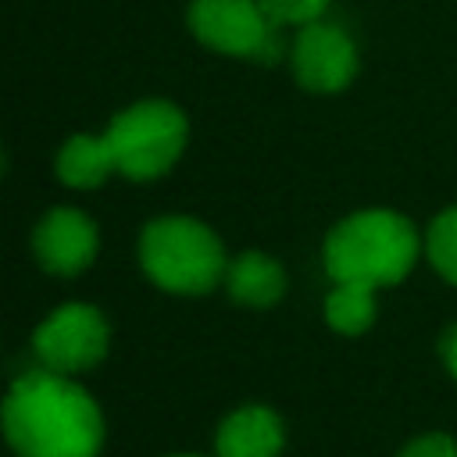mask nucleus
Instances as JSON below:
<instances>
[{
    "mask_svg": "<svg viewBox=\"0 0 457 457\" xmlns=\"http://www.w3.org/2000/svg\"><path fill=\"white\" fill-rule=\"evenodd\" d=\"M0 428L18 457H96L104 418L96 400L50 368L25 371L0 403Z\"/></svg>",
    "mask_w": 457,
    "mask_h": 457,
    "instance_id": "f257e3e1",
    "label": "nucleus"
},
{
    "mask_svg": "<svg viewBox=\"0 0 457 457\" xmlns=\"http://www.w3.org/2000/svg\"><path fill=\"white\" fill-rule=\"evenodd\" d=\"M418 257L421 232L407 214L389 207H364L339 218L321 243V261L332 282H361L371 289L403 282Z\"/></svg>",
    "mask_w": 457,
    "mask_h": 457,
    "instance_id": "f03ea898",
    "label": "nucleus"
},
{
    "mask_svg": "<svg viewBox=\"0 0 457 457\" xmlns=\"http://www.w3.org/2000/svg\"><path fill=\"white\" fill-rule=\"evenodd\" d=\"M139 268L164 293L204 296L225 282L228 253L207 221L164 214L154 218L139 236Z\"/></svg>",
    "mask_w": 457,
    "mask_h": 457,
    "instance_id": "7ed1b4c3",
    "label": "nucleus"
},
{
    "mask_svg": "<svg viewBox=\"0 0 457 457\" xmlns=\"http://www.w3.org/2000/svg\"><path fill=\"white\" fill-rule=\"evenodd\" d=\"M114 171L129 182H154L175 168L189 143V121L171 100H136L104 129Z\"/></svg>",
    "mask_w": 457,
    "mask_h": 457,
    "instance_id": "20e7f679",
    "label": "nucleus"
},
{
    "mask_svg": "<svg viewBox=\"0 0 457 457\" xmlns=\"http://www.w3.org/2000/svg\"><path fill=\"white\" fill-rule=\"evenodd\" d=\"M186 25L196 43L214 54L278 64L289 57L286 29L261 7V0H189Z\"/></svg>",
    "mask_w": 457,
    "mask_h": 457,
    "instance_id": "39448f33",
    "label": "nucleus"
},
{
    "mask_svg": "<svg viewBox=\"0 0 457 457\" xmlns=\"http://www.w3.org/2000/svg\"><path fill=\"white\" fill-rule=\"evenodd\" d=\"M107 343H111L107 318L93 303L54 307L32 336V350L39 364L57 375H79L96 368L107 353Z\"/></svg>",
    "mask_w": 457,
    "mask_h": 457,
    "instance_id": "423d86ee",
    "label": "nucleus"
},
{
    "mask_svg": "<svg viewBox=\"0 0 457 457\" xmlns=\"http://www.w3.org/2000/svg\"><path fill=\"white\" fill-rule=\"evenodd\" d=\"M289 68L300 89L328 96V93H343L357 79L361 54L343 25L318 18L296 29L289 43Z\"/></svg>",
    "mask_w": 457,
    "mask_h": 457,
    "instance_id": "0eeeda50",
    "label": "nucleus"
},
{
    "mask_svg": "<svg viewBox=\"0 0 457 457\" xmlns=\"http://www.w3.org/2000/svg\"><path fill=\"white\" fill-rule=\"evenodd\" d=\"M96 221L79 207H54L32 228V253L50 275H79L96 261Z\"/></svg>",
    "mask_w": 457,
    "mask_h": 457,
    "instance_id": "6e6552de",
    "label": "nucleus"
},
{
    "mask_svg": "<svg viewBox=\"0 0 457 457\" xmlns=\"http://www.w3.org/2000/svg\"><path fill=\"white\" fill-rule=\"evenodd\" d=\"M282 443V418L264 403H246L218 425L214 457H278Z\"/></svg>",
    "mask_w": 457,
    "mask_h": 457,
    "instance_id": "1a4fd4ad",
    "label": "nucleus"
},
{
    "mask_svg": "<svg viewBox=\"0 0 457 457\" xmlns=\"http://www.w3.org/2000/svg\"><path fill=\"white\" fill-rule=\"evenodd\" d=\"M228 296L239 303V307H275L282 296H286V268L264 253V250H243L239 257L228 261V271H225V282Z\"/></svg>",
    "mask_w": 457,
    "mask_h": 457,
    "instance_id": "9d476101",
    "label": "nucleus"
},
{
    "mask_svg": "<svg viewBox=\"0 0 457 457\" xmlns=\"http://www.w3.org/2000/svg\"><path fill=\"white\" fill-rule=\"evenodd\" d=\"M54 171H57V179H61L68 189H96V186H104L111 175H118L104 132H100V136H93V132H75V136H68L64 146L57 150Z\"/></svg>",
    "mask_w": 457,
    "mask_h": 457,
    "instance_id": "9b49d317",
    "label": "nucleus"
},
{
    "mask_svg": "<svg viewBox=\"0 0 457 457\" xmlns=\"http://www.w3.org/2000/svg\"><path fill=\"white\" fill-rule=\"evenodd\" d=\"M375 293L371 286H361V282H336L325 296V321L328 328H336L339 336H361L375 325V314H378V303H375Z\"/></svg>",
    "mask_w": 457,
    "mask_h": 457,
    "instance_id": "f8f14e48",
    "label": "nucleus"
},
{
    "mask_svg": "<svg viewBox=\"0 0 457 457\" xmlns=\"http://www.w3.org/2000/svg\"><path fill=\"white\" fill-rule=\"evenodd\" d=\"M421 253L436 268L439 278L457 286V204L443 207L421 232Z\"/></svg>",
    "mask_w": 457,
    "mask_h": 457,
    "instance_id": "ddd939ff",
    "label": "nucleus"
},
{
    "mask_svg": "<svg viewBox=\"0 0 457 457\" xmlns=\"http://www.w3.org/2000/svg\"><path fill=\"white\" fill-rule=\"evenodd\" d=\"M332 0H261V7L282 25V29H300L307 21L325 18Z\"/></svg>",
    "mask_w": 457,
    "mask_h": 457,
    "instance_id": "4468645a",
    "label": "nucleus"
},
{
    "mask_svg": "<svg viewBox=\"0 0 457 457\" xmlns=\"http://www.w3.org/2000/svg\"><path fill=\"white\" fill-rule=\"evenodd\" d=\"M400 457H457V439L446 432H428V436L411 439L400 450Z\"/></svg>",
    "mask_w": 457,
    "mask_h": 457,
    "instance_id": "2eb2a0df",
    "label": "nucleus"
},
{
    "mask_svg": "<svg viewBox=\"0 0 457 457\" xmlns=\"http://www.w3.org/2000/svg\"><path fill=\"white\" fill-rule=\"evenodd\" d=\"M439 357H443V364H446V371L457 378V321L443 332V339H439Z\"/></svg>",
    "mask_w": 457,
    "mask_h": 457,
    "instance_id": "dca6fc26",
    "label": "nucleus"
},
{
    "mask_svg": "<svg viewBox=\"0 0 457 457\" xmlns=\"http://www.w3.org/2000/svg\"><path fill=\"white\" fill-rule=\"evenodd\" d=\"M0 175H4V154H0Z\"/></svg>",
    "mask_w": 457,
    "mask_h": 457,
    "instance_id": "f3484780",
    "label": "nucleus"
},
{
    "mask_svg": "<svg viewBox=\"0 0 457 457\" xmlns=\"http://www.w3.org/2000/svg\"><path fill=\"white\" fill-rule=\"evenodd\" d=\"M179 457H193V453H179Z\"/></svg>",
    "mask_w": 457,
    "mask_h": 457,
    "instance_id": "a211bd4d",
    "label": "nucleus"
}]
</instances>
